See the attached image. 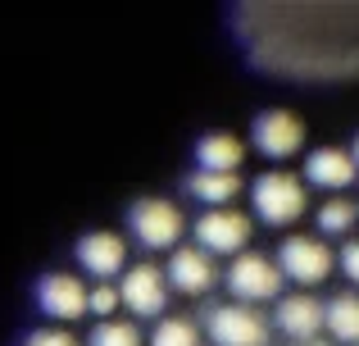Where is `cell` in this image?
<instances>
[{"label":"cell","instance_id":"5","mask_svg":"<svg viewBox=\"0 0 359 346\" xmlns=\"http://www.w3.org/2000/svg\"><path fill=\"white\" fill-rule=\"evenodd\" d=\"M273 265L282 269L287 283L318 287V283H327V274L337 269V255L327 251V241H318V237H287V241H278Z\"/></svg>","mask_w":359,"mask_h":346},{"label":"cell","instance_id":"1","mask_svg":"<svg viewBox=\"0 0 359 346\" xmlns=\"http://www.w3.org/2000/svg\"><path fill=\"white\" fill-rule=\"evenodd\" d=\"M305 205H309L305 182L287 169H264L250 182V210L264 228H287V223H296L300 214H305Z\"/></svg>","mask_w":359,"mask_h":346},{"label":"cell","instance_id":"3","mask_svg":"<svg viewBox=\"0 0 359 346\" xmlns=\"http://www.w3.org/2000/svg\"><path fill=\"white\" fill-rule=\"evenodd\" d=\"M128 232H132V241L146 246V251H177V241H182V232H187V219L173 201L146 196V201H137L128 210Z\"/></svg>","mask_w":359,"mask_h":346},{"label":"cell","instance_id":"21","mask_svg":"<svg viewBox=\"0 0 359 346\" xmlns=\"http://www.w3.org/2000/svg\"><path fill=\"white\" fill-rule=\"evenodd\" d=\"M23 346H82V342L73 338L69 328H55V324H50V328H32L23 338Z\"/></svg>","mask_w":359,"mask_h":346},{"label":"cell","instance_id":"14","mask_svg":"<svg viewBox=\"0 0 359 346\" xmlns=\"http://www.w3.org/2000/svg\"><path fill=\"white\" fill-rule=\"evenodd\" d=\"M245 160V142L237 133H205L196 142V169L201 173H237Z\"/></svg>","mask_w":359,"mask_h":346},{"label":"cell","instance_id":"10","mask_svg":"<svg viewBox=\"0 0 359 346\" xmlns=\"http://www.w3.org/2000/svg\"><path fill=\"white\" fill-rule=\"evenodd\" d=\"M73 255H78L82 274H91L96 283H109V278H118L128 269V241L118 232H82Z\"/></svg>","mask_w":359,"mask_h":346},{"label":"cell","instance_id":"11","mask_svg":"<svg viewBox=\"0 0 359 346\" xmlns=\"http://www.w3.org/2000/svg\"><path fill=\"white\" fill-rule=\"evenodd\" d=\"M36 305H41V314H50L55 328L60 324H73L87 314V283L73 274H41V283H36Z\"/></svg>","mask_w":359,"mask_h":346},{"label":"cell","instance_id":"7","mask_svg":"<svg viewBox=\"0 0 359 346\" xmlns=\"http://www.w3.org/2000/svg\"><path fill=\"white\" fill-rule=\"evenodd\" d=\"M191 232H196V246L205 251V255H232L237 260L241 251H245V241H250V232H255V223H250V214H241V210H205L201 219L191 223Z\"/></svg>","mask_w":359,"mask_h":346},{"label":"cell","instance_id":"16","mask_svg":"<svg viewBox=\"0 0 359 346\" xmlns=\"http://www.w3.org/2000/svg\"><path fill=\"white\" fill-rule=\"evenodd\" d=\"M187 196H191L196 205H205V210H228V205L241 196V178L237 173H201L196 169L187 178Z\"/></svg>","mask_w":359,"mask_h":346},{"label":"cell","instance_id":"8","mask_svg":"<svg viewBox=\"0 0 359 346\" xmlns=\"http://www.w3.org/2000/svg\"><path fill=\"white\" fill-rule=\"evenodd\" d=\"M250 146L264 160L282 164V160L305 151V124H300V114H291V109H264L250 124Z\"/></svg>","mask_w":359,"mask_h":346},{"label":"cell","instance_id":"18","mask_svg":"<svg viewBox=\"0 0 359 346\" xmlns=\"http://www.w3.org/2000/svg\"><path fill=\"white\" fill-rule=\"evenodd\" d=\"M314 219H318V232H323V237H351V228L359 223V210L346 196H327Z\"/></svg>","mask_w":359,"mask_h":346},{"label":"cell","instance_id":"15","mask_svg":"<svg viewBox=\"0 0 359 346\" xmlns=\"http://www.w3.org/2000/svg\"><path fill=\"white\" fill-rule=\"evenodd\" d=\"M323 328L332 346H359V292H337L323 305Z\"/></svg>","mask_w":359,"mask_h":346},{"label":"cell","instance_id":"12","mask_svg":"<svg viewBox=\"0 0 359 346\" xmlns=\"http://www.w3.org/2000/svg\"><path fill=\"white\" fill-rule=\"evenodd\" d=\"M273 328L282 333V338H291V342H314L318 333H323V301L318 296H309V292H291V296H282L278 301V310H273Z\"/></svg>","mask_w":359,"mask_h":346},{"label":"cell","instance_id":"24","mask_svg":"<svg viewBox=\"0 0 359 346\" xmlns=\"http://www.w3.org/2000/svg\"><path fill=\"white\" fill-rule=\"evenodd\" d=\"M305 346H332V342H323V338H314V342H305Z\"/></svg>","mask_w":359,"mask_h":346},{"label":"cell","instance_id":"25","mask_svg":"<svg viewBox=\"0 0 359 346\" xmlns=\"http://www.w3.org/2000/svg\"><path fill=\"white\" fill-rule=\"evenodd\" d=\"M355 210H359V201H355Z\"/></svg>","mask_w":359,"mask_h":346},{"label":"cell","instance_id":"20","mask_svg":"<svg viewBox=\"0 0 359 346\" xmlns=\"http://www.w3.org/2000/svg\"><path fill=\"white\" fill-rule=\"evenodd\" d=\"M114 310H118V287H109V283L87 287V314H96L105 324V319H114Z\"/></svg>","mask_w":359,"mask_h":346},{"label":"cell","instance_id":"19","mask_svg":"<svg viewBox=\"0 0 359 346\" xmlns=\"http://www.w3.org/2000/svg\"><path fill=\"white\" fill-rule=\"evenodd\" d=\"M87 346H146V338H141V328L132 319H105L91 328Z\"/></svg>","mask_w":359,"mask_h":346},{"label":"cell","instance_id":"4","mask_svg":"<svg viewBox=\"0 0 359 346\" xmlns=\"http://www.w3.org/2000/svg\"><path fill=\"white\" fill-rule=\"evenodd\" d=\"M205 338L214 346H269L273 342V324L269 314H259L255 305L223 301L205 310Z\"/></svg>","mask_w":359,"mask_h":346},{"label":"cell","instance_id":"23","mask_svg":"<svg viewBox=\"0 0 359 346\" xmlns=\"http://www.w3.org/2000/svg\"><path fill=\"white\" fill-rule=\"evenodd\" d=\"M351 160H355V169H359V133H355V142H351Z\"/></svg>","mask_w":359,"mask_h":346},{"label":"cell","instance_id":"13","mask_svg":"<svg viewBox=\"0 0 359 346\" xmlns=\"http://www.w3.org/2000/svg\"><path fill=\"white\" fill-rule=\"evenodd\" d=\"M355 178H359V169H355L351 151H341V146H314V151L305 155V178H300V182L341 196L346 187H355Z\"/></svg>","mask_w":359,"mask_h":346},{"label":"cell","instance_id":"22","mask_svg":"<svg viewBox=\"0 0 359 346\" xmlns=\"http://www.w3.org/2000/svg\"><path fill=\"white\" fill-rule=\"evenodd\" d=\"M337 265H341V274L355 283V292H359V237L355 241H346L341 246V255H337Z\"/></svg>","mask_w":359,"mask_h":346},{"label":"cell","instance_id":"9","mask_svg":"<svg viewBox=\"0 0 359 346\" xmlns=\"http://www.w3.org/2000/svg\"><path fill=\"white\" fill-rule=\"evenodd\" d=\"M219 278H223L219 265H214L201 246H177L164 265V283H168V292H177V296H205V292H214Z\"/></svg>","mask_w":359,"mask_h":346},{"label":"cell","instance_id":"2","mask_svg":"<svg viewBox=\"0 0 359 346\" xmlns=\"http://www.w3.org/2000/svg\"><path fill=\"white\" fill-rule=\"evenodd\" d=\"M223 283H228V292H232L237 305H255V310H259L264 301H282L287 278H282V269L273 265L269 255H259V251H241V255L228 265Z\"/></svg>","mask_w":359,"mask_h":346},{"label":"cell","instance_id":"6","mask_svg":"<svg viewBox=\"0 0 359 346\" xmlns=\"http://www.w3.org/2000/svg\"><path fill=\"white\" fill-rule=\"evenodd\" d=\"M118 305L137 319H164L168 310V283L159 265H128L118 278Z\"/></svg>","mask_w":359,"mask_h":346},{"label":"cell","instance_id":"17","mask_svg":"<svg viewBox=\"0 0 359 346\" xmlns=\"http://www.w3.org/2000/svg\"><path fill=\"white\" fill-rule=\"evenodd\" d=\"M146 346H205V333L196 319L164 314V319H155V333L146 338Z\"/></svg>","mask_w":359,"mask_h":346}]
</instances>
